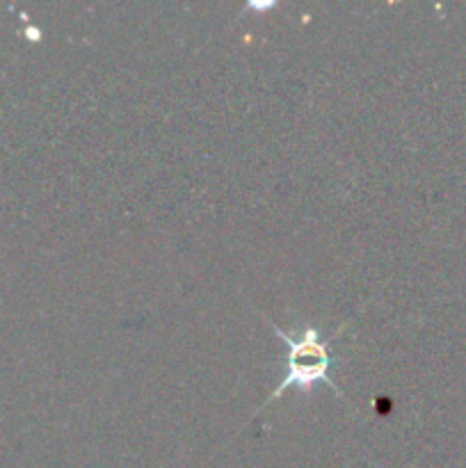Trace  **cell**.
Masks as SVG:
<instances>
[{
  "label": "cell",
  "instance_id": "cell-1",
  "mask_svg": "<svg viewBox=\"0 0 466 468\" xmlns=\"http://www.w3.org/2000/svg\"><path fill=\"white\" fill-rule=\"evenodd\" d=\"M350 320H345L343 327H338L336 332L327 338H324L318 329L311 327V324H306V327L302 329L300 336H291V334H286L281 327H277V324L268 320V324L274 329V334L286 343V359H283L286 375H283L281 384L270 393L268 400L260 405V410H263L265 405H270V402L277 400V398H281L288 388H300V391L309 393L313 391V387H318V384H327V387L334 388L338 396H343V391L334 384L332 375H329V370H332L329 343L341 334V329H345L347 324H350ZM259 411H256V414H259Z\"/></svg>",
  "mask_w": 466,
  "mask_h": 468
}]
</instances>
